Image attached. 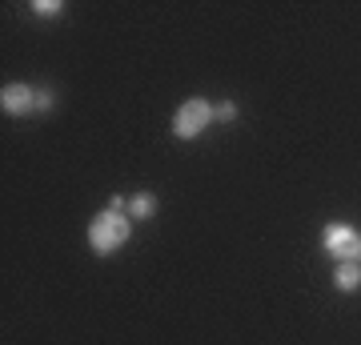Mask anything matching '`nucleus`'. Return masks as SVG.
I'll return each mask as SVG.
<instances>
[{"label":"nucleus","instance_id":"4","mask_svg":"<svg viewBox=\"0 0 361 345\" xmlns=\"http://www.w3.org/2000/svg\"><path fill=\"white\" fill-rule=\"evenodd\" d=\"M37 101H40V92L32 89V85H4V89H0V109L8 116L37 113Z\"/></svg>","mask_w":361,"mask_h":345},{"label":"nucleus","instance_id":"7","mask_svg":"<svg viewBox=\"0 0 361 345\" xmlns=\"http://www.w3.org/2000/svg\"><path fill=\"white\" fill-rule=\"evenodd\" d=\"M213 121H225V125H233V121H237V104H233V101L213 104Z\"/></svg>","mask_w":361,"mask_h":345},{"label":"nucleus","instance_id":"3","mask_svg":"<svg viewBox=\"0 0 361 345\" xmlns=\"http://www.w3.org/2000/svg\"><path fill=\"white\" fill-rule=\"evenodd\" d=\"M322 245L329 249V257H334L337 265H341V261H361V237H357V229H353V225H345V221L325 225Z\"/></svg>","mask_w":361,"mask_h":345},{"label":"nucleus","instance_id":"1","mask_svg":"<svg viewBox=\"0 0 361 345\" xmlns=\"http://www.w3.org/2000/svg\"><path fill=\"white\" fill-rule=\"evenodd\" d=\"M133 233V217L129 213H113V209H104V213H97V217L89 221V245L97 257H109L116 253L121 245L129 241Z\"/></svg>","mask_w":361,"mask_h":345},{"label":"nucleus","instance_id":"9","mask_svg":"<svg viewBox=\"0 0 361 345\" xmlns=\"http://www.w3.org/2000/svg\"><path fill=\"white\" fill-rule=\"evenodd\" d=\"M52 104V92L49 89H40V101H37V113H44V109H49Z\"/></svg>","mask_w":361,"mask_h":345},{"label":"nucleus","instance_id":"2","mask_svg":"<svg viewBox=\"0 0 361 345\" xmlns=\"http://www.w3.org/2000/svg\"><path fill=\"white\" fill-rule=\"evenodd\" d=\"M209 125H213V104L201 101V97L185 101L177 113H173V137H180V141H193V137H201Z\"/></svg>","mask_w":361,"mask_h":345},{"label":"nucleus","instance_id":"8","mask_svg":"<svg viewBox=\"0 0 361 345\" xmlns=\"http://www.w3.org/2000/svg\"><path fill=\"white\" fill-rule=\"evenodd\" d=\"M32 13H37V16H61V13H65V4H61V0H37V4H32Z\"/></svg>","mask_w":361,"mask_h":345},{"label":"nucleus","instance_id":"6","mask_svg":"<svg viewBox=\"0 0 361 345\" xmlns=\"http://www.w3.org/2000/svg\"><path fill=\"white\" fill-rule=\"evenodd\" d=\"M125 213H129V217H137V221H149L157 213V197H153V193H133Z\"/></svg>","mask_w":361,"mask_h":345},{"label":"nucleus","instance_id":"5","mask_svg":"<svg viewBox=\"0 0 361 345\" xmlns=\"http://www.w3.org/2000/svg\"><path fill=\"white\" fill-rule=\"evenodd\" d=\"M334 285L341 293H357L361 289V261H341L334 273Z\"/></svg>","mask_w":361,"mask_h":345}]
</instances>
